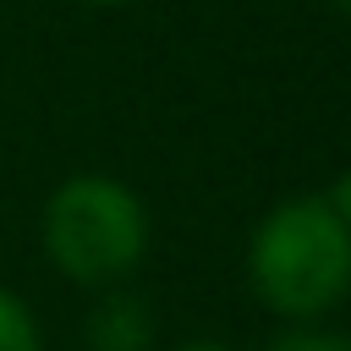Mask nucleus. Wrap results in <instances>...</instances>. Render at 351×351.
<instances>
[{"label": "nucleus", "mask_w": 351, "mask_h": 351, "mask_svg": "<svg viewBox=\"0 0 351 351\" xmlns=\"http://www.w3.org/2000/svg\"><path fill=\"white\" fill-rule=\"evenodd\" d=\"M252 296L291 324H313L351 296V230L324 192L280 197L247 236Z\"/></svg>", "instance_id": "nucleus-1"}, {"label": "nucleus", "mask_w": 351, "mask_h": 351, "mask_svg": "<svg viewBox=\"0 0 351 351\" xmlns=\"http://www.w3.org/2000/svg\"><path fill=\"white\" fill-rule=\"evenodd\" d=\"M38 236L49 263L82 285V291H104L132 280V269L148 258V208L137 197V186H126L121 176L104 170H82L66 176L38 214Z\"/></svg>", "instance_id": "nucleus-2"}, {"label": "nucleus", "mask_w": 351, "mask_h": 351, "mask_svg": "<svg viewBox=\"0 0 351 351\" xmlns=\"http://www.w3.org/2000/svg\"><path fill=\"white\" fill-rule=\"evenodd\" d=\"M82 346L88 351H148L154 346V313L137 291L104 285V296L93 302L88 324H82Z\"/></svg>", "instance_id": "nucleus-3"}, {"label": "nucleus", "mask_w": 351, "mask_h": 351, "mask_svg": "<svg viewBox=\"0 0 351 351\" xmlns=\"http://www.w3.org/2000/svg\"><path fill=\"white\" fill-rule=\"evenodd\" d=\"M0 351H44V335L33 324V307L0 285Z\"/></svg>", "instance_id": "nucleus-4"}, {"label": "nucleus", "mask_w": 351, "mask_h": 351, "mask_svg": "<svg viewBox=\"0 0 351 351\" xmlns=\"http://www.w3.org/2000/svg\"><path fill=\"white\" fill-rule=\"evenodd\" d=\"M263 351H351V340L329 335V329H313V324H296V329H280Z\"/></svg>", "instance_id": "nucleus-5"}, {"label": "nucleus", "mask_w": 351, "mask_h": 351, "mask_svg": "<svg viewBox=\"0 0 351 351\" xmlns=\"http://www.w3.org/2000/svg\"><path fill=\"white\" fill-rule=\"evenodd\" d=\"M324 197H329V208H335V214L346 219V230H351V165L329 181V192H324Z\"/></svg>", "instance_id": "nucleus-6"}, {"label": "nucleus", "mask_w": 351, "mask_h": 351, "mask_svg": "<svg viewBox=\"0 0 351 351\" xmlns=\"http://www.w3.org/2000/svg\"><path fill=\"white\" fill-rule=\"evenodd\" d=\"M176 351H230V346H219V340H186V346H176Z\"/></svg>", "instance_id": "nucleus-7"}, {"label": "nucleus", "mask_w": 351, "mask_h": 351, "mask_svg": "<svg viewBox=\"0 0 351 351\" xmlns=\"http://www.w3.org/2000/svg\"><path fill=\"white\" fill-rule=\"evenodd\" d=\"M329 5H335V11H340V16L351 22V0H329Z\"/></svg>", "instance_id": "nucleus-8"}, {"label": "nucleus", "mask_w": 351, "mask_h": 351, "mask_svg": "<svg viewBox=\"0 0 351 351\" xmlns=\"http://www.w3.org/2000/svg\"><path fill=\"white\" fill-rule=\"evenodd\" d=\"M88 5H126V0H88Z\"/></svg>", "instance_id": "nucleus-9"}]
</instances>
